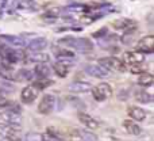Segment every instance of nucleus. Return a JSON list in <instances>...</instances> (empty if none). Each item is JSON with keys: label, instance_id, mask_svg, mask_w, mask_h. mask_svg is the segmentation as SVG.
<instances>
[{"label": "nucleus", "instance_id": "c756f323", "mask_svg": "<svg viewBox=\"0 0 154 141\" xmlns=\"http://www.w3.org/2000/svg\"><path fill=\"white\" fill-rule=\"evenodd\" d=\"M107 33H108L107 27H101V29L99 30V31H95V33H93L92 37H93V38H101V37H104V35H106Z\"/></svg>", "mask_w": 154, "mask_h": 141}, {"label": "nucleus", "instance_id": "f8f14e48", "mask_svg": "<svg viewBox=\"0 0 154 141\" xmlns=\"http://www.w3.org/2000/svg\"><path fill=\"white\" fill-rule=\"evenodd\" d=\"M125 62L127 64H141V62H145V56L142 53L137 52H126L125 53Z\"/></svg>", "mask_w": 154, "mask_h": 141}, {"label": "nucleus", "instance_id": "a878e982", "mask_svg": "<svg viewBox=\"0 0 154 141\" xmlns=\"http://www.w3.org/2000/svg\"><path fill=\"white\" fill-rule=\"evenodd\" d=\"M19 8L20 10H29V11H37L38 3L35 0H20L19 2Z\"/></svg>", "mask_w": 154, "mask_h": 141}, {"label": "nucleus", "instance_id": "f3484780", "mask_svg": "<svg viewBox=\"0 0 154 141\" xmlns=\"http://www.w3.org/2000/svg\"><path fill=\"white\" fill-rule=\"evenodd\" d=\"M127 113H128V115L133 118V121H143L145 118H146V111L142 110L141 107H135V106L128 107Z\"/></svg>", "mask_w": 154, "mask_h": 141}, {"label": "nucleus", "instance_id": "9b49d317", "mask_svg": "<svg viewBox=\"0 0 154 141\" xmlns=\"http://www.w3.org/2000/svg\"><path fill=\"white\" fill-rule=\"evenodd\" d=\"M77 117H79L80 122L82 123L84 126H87L88 129H92V130H95V129H99V122L95 120V118H92L91 115L85 114V113H79L77 114Z\"/></svg>", "mask_w": 154, "mask_h": 141}, {"label": "nucleus", "instance_id": "4468645a", "mask_svg": "<svg viewBox=\"0 0 154 141\" xmlns=\"http://www.w3.org/2000/svg\"><path fill=\"white\" fill-rule=\"evenodd\" d=\"M48 46V40L46 38H34L31 42L27 45V49L30 52H38V50H43Z\"/></svg>", "mask_w": 154, "mask_h": 141}, {"label": "nucleus", "instance_id": "b1692460", "mask_svg": "<svg viewBox=\"0 0 154 141\" xmlns=\"http://www.w3.org/2000/svg\"><path fill=\"white\" fill-rule=\"evenodd\" d=\"M135 99L141 103H150L153 101V95H150L147 91L145 90H138L135 92Z\"/></svg>", "mask_w": 154, "mask_h": 141}, {"label": "nucleus", "instance_id": "1a4fd4ad", "mask_svg": "<svg viewBox=\"0 0 154 141\" xmlns=\"http://www.w3.org/2000/svg\"><path fill=\"white\" fill-rule=\"evenodd\" d=\"M85 72H87L89 76L96 77V79H104V77L108 76V72L106 68H103L101 65H87L85 67Z\"/></svg>", "mask_w": 154, "mask_h": 141}, {"label": "nucleus", "instance_id": "aec40b11", "mask_svg": "<svg viewBox=\"0 0 154 141\" xmlns=\"http://www.w3.org/2000/svg\"><path fill=\"white\" fill-rule=\"evenodd\" d=\"M34 75L38 76L39 79L41 77H48L50 75V68L46 62H38L34 68Z\"/></svg>", "mask_w": 154, "mask_h": 141}, {"label": "nucleus", "instance_id": "39448f33", "mask_svg": "<svg viewBox=\"0 0 154 141\" xmlns=\"http://www.w3.org/2000/svg\"><path fill=\"white\" fill-rule=\"evenodd\" d=\"M54 106H56V98L51 94H46L42 98V101L38 104V111L41 114H50L53 111Z\"/></svg>", "mask_w": 154, "mask_h": 141}, {"label": "nucleus", "instance_id": "a211bd4d", "mask_svg": "<svg viewBox=\"0 0 154 141\" xmlns=\"http://www.w3.org/2000/svg\"><path fill=\"white\" fill-rule=\"evenodd\" d=\"M133 26H137V23L134 21H131V19H118V21L112 22V27H114L115 30H127L130 29V27Z\"/></svg>", "mask_w": 154, "mask_h": 141}, {"label": "nucleus", "instance_id": "20e7f679", "mask_svg": "<svg viewBox=\"0 0 154 141\" xmlns=\"http://www.w3.org/2000/svg\"><path fill=\"white\" fill-rule=\"evenodd\" d=\"M91 91H92L93 98L97 102H104L112 95V88L108 83H100L99 85L91 88Z\"/></svg>", "mask_w": 154, "mask_h": 141}, {"label": "nucleus", "instance_id": "5701e85b", "mask_svg": "<svg viewBox=\"0 0 154 141\" xmlns=\"http://www.w3.org/2000/svg\"><path fill=\"white\" fill-rule=\"evenodd\" d=\"M32 76H34V73H32L31 71L20 69L14 75V80H16V82H27V80H30Z\"/></svg>", "mask_w": 154, "mask_h": 141}, {"label": "nucleus", "instance_id": "423d86ee", "mask_svg": "<svg viewBox=\"0 0 154 141\" xmlns=\"http://www.w3.org/2000/svg\"><path fill=\"white\" fill-rule=\"evenodd\" d=\"M38 96V90L34 87V85H27L20 92V101L23 102L24 104H30L37 99Z\"/></svg>", "mask_w": 154, "mask_h": 141}, {"label": "nucleus", "instance_id": "0eeeda50", "mask_svg": "<svg viewBox=\"0 0 154 141\" xmlns=\"http://www.w3.org/2000/svg\"><path fill=\"white\" fill-rule=\"evenodd\" d=\"M135 49L138 52H143V53H153L154 50V37L153 35H146L139 42L137 43Z\"/></svg>", "mask_w": 154, "mask_h": 141}, {"label": "nucleus", "instance_id": "2f4dec72", "mask_svg": "<svg viewBox=\"0 0 154 141\" xmlns=\"http://www.w3.org/2000/svg\"><path fill=\"white\" fill-rule=\"evenodd\" d=\"M5 103H7V94H5L4 90L0 88V106H3Z\"/></svg>", "mask_w": 154, "mask_h": 141}, {"label": "nucleus", "instance_id": "412c9836", "mask_svg": "<svg viewBox=\"0 0 154 141\" xmlns=\"http://www.w3.org/2000/svg\"><path fill=\"white\" fill-rule=\"evenodd\" d=\"M53 53L58 60H62V59L73 60L75 59V53H73V52H69L68 49H60V48L53 46Z\"/></svg>", "mask_w": 154, "mask_h": 141}, {"label": "nucleus", "instance_id": "6e6552de", "mask_svg": "<svg viewBox=\"0 0 154 141\" xmlns=\"http://www.w3.org/2000/svg\"><path fill=\"white\" fill-rule=\"evenodd\" d=\"M2 120L5 123L12 125V126H20V123H22V117L19 114V111H12V110H8V111L3 113Z\"/></svg>", "mask_w": 154, "mask_h": 141}, {"label": "nucleus", "instance_id": "cd10ccee", "mask_svg": "<svg viewBox=\"0 0 154 141\" xmlns=\"http://www.w3.org/2000/svg\"><path fill=\"white\" fill-rule=\"evenodd\" d=\"M24 140H27V141H42L43 134H41V133H29V134L24 136Z\"/></svg>", "mask_w": 154, "mask_h": 141}, {"label": "nucleus", "instance_id": "7c9ffc66", "mask_svg": "<svg viewBox=\"0 0 154 141\" xmlns=\"http://www.w3.org/2000/svg\"><path fill=\"white\" fill-rule=\"evenodd\" d=\"M42 19H43L45 22H49V23H54V22H57V16L49 15V14H43V15H42Z\"/></svg>", "mask_w": 154, "mask_h": 141}, {"label": "nucleus", "instance_id": "4be33fe9", "mask_svg": "<svg viewBox=\"0 0 154 141\" xmlns=\"http://www.w3.org/2000/svg\"><path fill=\"white\" fill-rule=\"evenodd\" d=\"M153 82H154L153 75L149 73V72H146V71L142 72L139 79H138V84L142 85V87H150V85L153 84Z\"/></svg>", "mask_w": 154, "mask_h": 141}, {"label": "nucleus", "instance_id": "6ab92c4d", "mask_svg": "<svg viewBox=\"0 0 154 141\" xmlns=\"http://www.w3.org/2000/svg\"><path fill=\"white\" fill-rule=\"evenodd\" d=\"M72 137H75V140H87V141H95L97 140V136L93 133H89L87 130H73Z\"/></svg>", "mask_w": 154, "mask_h": 141}, {"label": "nucleus", "instance_id": "ddd939ff", "mask_svg": "<svg viewBox=\"0 0 154 141\" xmlns=\"http://www.w3.org/2000/svg\"><path fill=\"white\" fill-rule=\"evenodd\" d=\"M91 88H92V87H91L89 83H85V82H75V83H72V84L68 85V91L75 92V94L88 92Z\"/></svg>", "mask_w": 154, "mask_h": 141}, {"label": "nucleus", "instance_id": "c85d7f7f", "mask_svg": "<svg viewBox=\"0 0 154 141\" xmlns=\"http://www.w3.org/2000/svg\"><path fill=\"white\" fill-rule=\"evenodd\" d=\"M131 73H137V75H141L142 72H145V67H143V62H141V64H134L133 67H131L130 69Z\"/></svg>", "mask_w": 154, "mask_h": 141}, {"label": "nucleus", "instance_id": "393cba45", "mask_svg": "<svg viewBox=\"0 0 154 141\" xmlns=\"http://www.w3.org/2000/svg\"><path fill=\"white\" fill-rule=\"evenodd\" d=\"M53 69H54V72H56L57 76H60V77H66L68 73H69V67L65 65V64H62L61 61H58L57 64H54Z\"/></svg>", "mask_w": 154, "mask_h": 141}, {"label": "nucleus", "instance_id": "2eb2a0df", "mask_svg": "<svg viewBox=\"0 0 154 141\" xmlns=\"http://www.w3.org/2000/svg\"><path fill=\"white\" fill-rule=\"evenodd\" d=\"M0 41L10 43L15 48H23V46L26 48V42L20 37H15V35H0Z\"/></svg>", "mask_w": 154, "mask_h": 141}, {"label": "nucleus", "instance_id": "dca6fc26", "mask_svg": "<svg viewBox=\"0 0 154 141\" xmlns=\"http://www.w3.org/2000/svg\"><path fill=\"white\" fill-rule=\"evenodd\" d=\"M123 128H125V130L127 132L128 134H133V136H139L141 132H142L141 126H139L138 123H135L134 121H131V120L123 121Z\"/></svg>", "mask_w": 154, "mask_h": 141}, {"label": "nucleus", "instance_id": "f257e3e1", "mask_svg": "<svg viewBox=\"0 0 154 141\" xmlns=\"http://www.w3.org/2000/svg\"><path fill=\"white\" fill-rule=\"evenodd\" d=\"M60 43L68 45L70 48L79 50L80 53H89L93 50V43L92 41H89L88 38H73V37H66V38H61Z\"/></svg>", "mask_w": 154, "mask_h": 141}, {"label": "nucleus", "instance_id": "f03ea898", "mask_svg": "<svg viewBox=\"0 0 154 141\" xmlns=\"http://www.w3.org/2000/svg\"><path fill=\"white\" fill-rule=\"evenodd\" d=\"M100 65L103 68H106L107 71H114V72H126V64L123 61H120L116 57H101L99 60Z\"/></svg>", "mask_w": 154, "mask_h": 141}, {"label": "nucleus", "instance_id": "9d476101", "mask_svg": "<svg viewBox=\"0 0 154 141\" xmlns=\"http://www.w3.org/2000/svg\"><path fill=\"white\" fill-rule=\"evenodd\" d=\"M23 60L26 62H46L49 60V56L45 53H41L38 52H30L29 54H24Z\"/></svg>", "mask_w": 154, "mask_h": 141}, {"label": "nucleus", "instance_id": "7ed1b4c3", "mask_svg": "<svg viewBox=\"0 0 154 141\" xmlns=\"http://www.w3.org/2000/svg\"><path fill=\"white\" fill-rule=\"evenodd\" d=\"M24 54H20L19 52L14 50V49L7 48L5 45H0V57H2L3 61L8 62L11 65H15L18 64L20 60H23Z\"/></svg>", "mask_w": 154, "mask_h": 141}, {"label": "nucleus", "instance_id": "bb28decb", "mask_svg": "<svg viewBox=\"0 0 154 141\" xmlns=\"http://www.w3.org/2000/svg\"><path fill=\"white\" fill-rule=\"evenodd\" d=\"M53 80L48 79V77H41V79H38L37 82H34V87L37 88V90H45V88L50 87V85H53Z\"/></svg>", "mask_w": 154, "mask_h": 141}]
</instances>
